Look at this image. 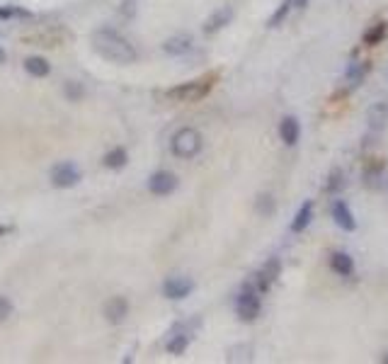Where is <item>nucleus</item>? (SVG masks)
<instances>
[{
  "instance_id": "1",
  "label": "nucleus",
  "mask_w": 388,
  "mask_h": 364,
  "mask_svg": "<svg viewBox=\"0 0 388 364\" xmlns=\"http://www.w3.org/2000/svg\"><path fill=\"white\" fill-rule=\"evenodd\" d=\"M92 49L103 58H107L112 63H122V66L133 63L138 58L136 47H133L127 36H122L114 30H97L92 34Z\"/></svg>"
},
{
  "instance_id": "2",
  "label": "nucleus",
  "mask_w": 388,
  "mask_h": 364,
  "mask_svg": "<svg viewBox=\"0 0 388 364\" xmlns=\"http://www.w3.org/2000/svg\"><path fill=\"white\" fill-rule=\"evenodd\" d=\"M202 146H204L202 133L192 127L177 129V131L173 133V139H170V151H173V156L180 160H189V158H194V156H200Z\"/></svg>"
},
{
  "instance_id": "3",
  "label": "nucleus",
  "mask_w": 388,
  "mask_h": 364,
  "mask_svg": "<svg viewBox=\"0 0 388 364\" xmlns=\"http://www.w3.org/2000/svg\"><path fill=\"white\" fill-rule=\"evenodd\" d=\"M235 313H238V318L243 323H252L262 313L260 292H257L252 284H246V287L238 292V297H235Z\"/></svg>"
},
{
  "instance_id": "4",
  "label": "nucleus",
  "mask_w": 388,
  "mask_h": 364,
  "mask_svg": "<svg viewBox=\"0 0 388 364\" xmlns=\"http://www.w3.org/2000/svg\"><path fill=\"white\" fill-rule=\"evenodd\" d=\"M83 180V173L78 170V165L73 160H63L52 168V185L58 190H71Z\"/></svg>"
},
{
  "instance_id": "5",
  "label": "nucleus",
  "mask_w": 388,
  "mask_h": 364,
  "mask_svg": "<svg viewBox=\"0 0 388 364\" xmlns=\"http://www.w3.org/2000/svg\"><path fill=\"white\" fill-rule=\"evenodd\" d=\"M194 292V279L184 275H173L163 282V297L170 301H182Z\"/></svg>"
},
{
  "instance_id": "6",
  "label": "nucleus",
  "mask_w": 388,
  "mask_h": 364,
  "mask_svg": "<svg viewBox=\"0 0 388 364\" xmlns=\"http://www.w3.org/2000/svg\"><path fill=\"white\" fill-rule=\"evenodd\" d=\"M177 185H180L177 175L170 173V170H155V173L149 178V192L155 197L173 195V192L177 190Z\"/></svg>"
},
{
  "instance_id": "7",
  "label": "nucleus",
  "mask_w": 388,
  "mask_h": 364,
  "mask_svg": "<svg viewBox=\"0 0 388 364\" xmlns=\"http://www.w3.org/2000/svg\"><path fill=\"white\" fill-rule=\"evenodd\" d=\"M197 325H200V321H187V323L175 325L168 343H165V350L170 354H182L189 347V335H192V328H197Z\"/></svg>"
},
{
  "instance_id": "8",
  "label": "nucleus",
  "mask_w": 388,
  "mask_h": 364,
  "mask_svg": "<svg viewBox=\"0 0 388 364\" xmlns=\"http://www.w3.org/2000/svg\"><path fill=\"white\" fill-rule=\"evenodd\" d=\"M281 272V260L279 257H270V260L265 262V265L260 267V270L255 272V279H252V287L257 289V292H267V289L272 287V284L277 282V277H279Z\"/></svg>"
},
{
  "instance_id": "9",
  "label": "nucleus",
  "mask_w": 388,
  "mask_h": 364,
  "mask_svg": "<svg viewBox=\"0 0 388 364\" xmlns=\"http://www.w3.org/2000/svg\"><path fill=\"white\" fill-rule=\"evenodd\" d=\"M103 316H105V321H107V323H112V325L124 323V321H127V316H129V301L124 297L107 299V301H105V306H103Z\"/></svg>"
},
{
  "instance_id": "10",
  "label": "nucleus",
  "mask_w": 388,
  "mask_h": 364,
  "mask_svg": "<svg viewBox=\"0 0 388 364\" xmlns=\"http://www.w3.org/2000/svg\"><path fill=\"white\" fill-rule=\"evenodd\" d=\"M330 214H332V221H335L343 231H354L357 228V219H354V214H352V209H349V204L345 200H335L332 202V209H330Z\"/></svg>"
},
{
  "instance_id": "11",
  "label": "nucleus",
  "mask_w": 388,
  "mask_h": 364,
  "mask_svg": "<svg viewBox=\"0 0 388 364\" xmlns=\"http://www.w3.org/2000/svg\"><path fill=\"white\" fill-rule=\"evenodd\" d=\"M279 139H281V144L284 146H297L299 144V139H301V122H299L297 117H284L279 122Z\"/></svg>"
},
{
  "instance_id": "12",
  "label": "nucleus",
  "mask_w": 388,
  "mask_h": 364,
  "mask_svg": "<svg viewBox=\"0 0 388 364\" xmlns=\"http://www.w3.org/2000/svg\"><path fill=\"white\" fill-rule=\"evenodd\" d=\"M233 22V8L230 6H221L219 10H214V15L204 22V32L206 34H214V32L224 30Z\"/></svg>"
},
{
  "instance_id": "13",
  "label": "nucleus",
  "mask_w": 388,
  "mask_h": 364,
  "mask_svg": "<svg viewBox=\"0 0 388 364\" xmlns=\"http://www.w3.org/2000/svg\"><path fill=\"white\" fill-rule=\"evenodd\" d=\"M194 47L192 36L187 34H177V36H170V39L163 41V52L168 54V56H184V54H189Z\"/></svg>"
},
{
  "instance_id": "14",
  "label": "nucleus",
  "mask_w": 388,
  "mask_h": 364,
  "mask_svg": "<svg viewBox=\"0 0 388 364\" xmlns=\"http://www.w3.org/2000/svg\"><path fill=\"white\" fill-rule=\"evenodd\" d=\"M313 216H316V206H313L311 200H306L301 206H299V211L294 214V221H291V231L294 233H303L311 226Z\"/></svg>"
},
{
  "instance_id": "15",
  "label": "nucleus",
  "mask_w": 388,
  "mask_h": 364,
  "mask_svg": "<svg viewBox=\"0 0 388 364\" xmlns=\"http://www.w3.org/2000/svg\"><path fill=\"white\" fill-rule=\"evenodd\" d=\"M330 267L340 277H349V275H354V257L345 250H335L330 255Z\"/></svg>"
},
{
  "instance_id": "16",
  "label": "nucleus",
  "mask_w": 388,
  "mask_h": 364,
  "mask_svg": "<svg viewBox=\"0 0 388 364\" xmlns=\"http://www.w3.org/2000/svg\"><path fill=\"white\" fill-rule=\"evenodd\" d=\"M367 78V63L362 61H349L347 68H345V81H347L349 87H359Z\"/></svg>"
},
{
  "instance_id": "17",
  "label": "nucleus",
  "mask_w": 388,
  "mask_h": 364,
  "mask_svg": "<svg viewBox=\"0 0 388 364\" xmlns=\"http://www.w3.org/2000/svg\"><path fill=\"white\" fill-rule=\"evenodd\" d=\"M127 163H129V153H127V149H122V146L107 151V153H105V158H103V165L107 170H122Z\"/></svg>"
},
{
  "instance_id": "18",
  "label": "nucleus",
  "mask_w": 388,
  "mask_h": 364,
  "mask_svg": "<svg viewBox=\"0 0 388 364\" xmlns=\"http://www.w3.org/2000/svg\"><path fill=\"white\" fill-rule=\"evenodd\" d=\"M25 71L30 73V76L34 78H46L49 73H52V66H49V61L41 56H30L25 61Z\"/></svg>"
},
{
  "instance_id": "19",
  "label": "nucleus",
  "mask_w": 388,
  "mask_h": 364,
  "mask_svg": "<svg viewBox=\"0 0 388 364\" xmlns=\"http://www.w3.org/2000/svg\"><path fill=\"white\" fill-rule=\"evenodd\" d=\"M200 95H202V90L197 83H187V85H180V87H175V90H170V98H177V100H182V103H189V100L200 98Z\"/></svg>"
},
{
  "instance_id": "20",
  "label": "nucleus",
  "mask_w": 388,
  "mask_h": 364,
  "mask_svg": "<svg viewBox=\"0 0 388 364\" xmlns=\"http://www.w3.org/2000/svg\"><path fill=\"white\" fill-rule=\"evenodd\" d=\"M255 209L260 216H272L277 209V200L270 195V192H262V195H257V200H255Z\"/></svg>"
},
{
  "instance_id": "21",
  "label": "nucleus",
  "mask_w": 388,
  "mask_h": 364,
  "mask_svg": "<svg viewBox=\"0 0 388 364\" xmlns=\"http://www.w3.org/2000/svg\"><path fill=\"white\" fill-rule=\"evenodd\" d=\"M386 32H388V25H386V22H378V25H374L371 30H367V34H364V41H367L369 47H374V44L383 41Z\"/></svg>"
},
{
  "instance_id": "22",
  "label": "nucleus",
  "mask_w": 388,
  "mask_h": 364,
  "mask_svg": "<svg viewBox=\"0 0 388 364\" xmlns=\"http://www.w3.org/2000/svg\"><path fill=\"white\" fill-rule=\"evenodd\" d=\"M291 6H294V0H281V6L277 8L274 12H272V17H270V22H267V25H270V27H279L281 22L286 20V15H289Z\"/></svg>"
},
{
  "instance_id": "23",
  "label": "nucleus",
  "mask_w": 388,
  "mask_h": 364,
  "mask_svg": "<svg viewBox=\"0 0 388 364\" xmlns=\"http://www.w3.org/2000/svg\"><path fill=\"white\" fill-rule=\"evenodd\" d=\"M345 187V173L340 168H335L327 178V192H340Z\"/></svg>"
},
{
  "instance_id": "24",
  "label": "nucleus",
  "mask_w": 388,
  "mask_h": 364,
  "mask_svg": "<svg viewBox=\"0 0 388 364\" xmlns=\"http://www.w3.org/2000/svg\"><path fill=\"white\" fill-rule=\"evenodd\" d=\"M63 93H66V98L71 100V103H78V100L85 95V87H83L80 83H76V81H68L66 87H63Z\"/></svg>"
},
{
  "instance_id": "25",
  "label": "nucleus",
  "mask_w": 388,
  "mask_h": 364,
  "mask_svg": "<svg viewBox=\"0 0 388 364\" xmlns=\"http://www.w3.org/2000/svg\"><path fill=\"white\" fill-rule=\"evenodd\" d=\"M10 17H32V12L25 10V8L0 6V20H10Z\"/></svg>"
},
{
  "instance_id": "26",
  "label": "nucleus",
  "mask_w": 388,
  "mask_h": 364,
  "mask_svg": "<svg viewBox=\"0 0 388 364\" xmlns=\"http://www.w3.org/2000/svg\"><path fill=\"white\" fill-rule=\"evenodd\" d=\"M12 316V301L8 297H0V323Z\"/></svg>"
},
{
  "instance_id": "27",
  "label": "nucleus",
  "mask_w": 388,
  "mask_h": 364,
  "mask_svg": "<svg viewBox=\"0 0 388 364\" xmlns=\"http://www.w3.org/2000/svg\"><path fill=\"white\" fill-rule=\"evenodd\" d=\"M124 12H127L129 17L133 15V0H124V8H122Z\"/></svg>"
},
{
  "instance_id": "28",
  "label": "nucleus",
  "mask_w": 388,
  "mask_h": 364,
  "mask_svg": "<svg viewBox=\"0 0 388 364\" xmlns=\"http://www.w3.org/2000/svg\"><path fill=\"white\" fill-rule=\"evenodd\" d=\"M8 231H10V226H0V236H6Z\"/></svg>"
},
{
  "instance_id": "29",
  "label": "nucleus",
  "mask_w": 388,
  "mask_h": 364,
  "mask_svg": "<svg viewBox=\"0 0 388 364\" xmlns=\"http://www.w3.org/2000/svg\"><path fill=\"white\" fill-rule=\"evenodd\" d=\"M6 58H8V56H6V52H3V49H0V66H3V63H6Z\"/></svg>"
},
{
  "instance_id": "30",
  "label": "nucleus",
  "mask_w": 388,
  "mask_h": 364,
  "mask_svg": "<svg viewBox=\"0 0 388 364\" xmlns=\"http://www.w3.org/2000/svg\"><path fill=\"white\" fill-rule=\"evenodd\" d=\"M383 362H386V364H388V352H386V354H383Z\"/></svg>"
}]
</instances>
